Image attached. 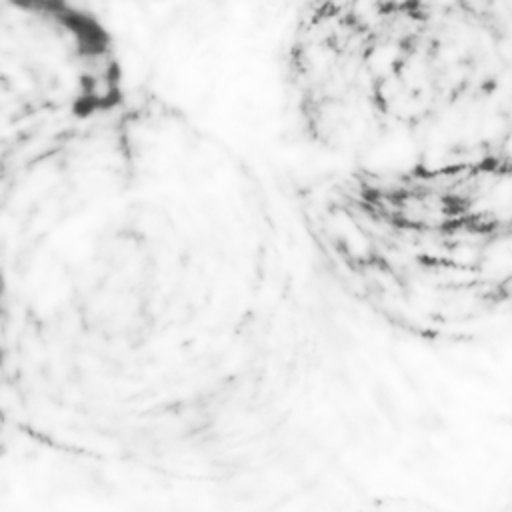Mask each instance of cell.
<instances>
[{"label": "cell", "mask_w": 512, "mask_h": 512, "mask_svg": "<svg viewBox=\"0 0 512 512\" xmlns=\"http://www.w3.org/2000/svg\"><path fill=\"white\" fill-rule=\"evenodd\" d=\"M508 512H512V504H510V508H508Z\"/></svg>", "instance_id": "obj_3"}, {"label": "cell", "mask_w": 512, "mask_h": 512, "mask_svg": "<svg viewBox=\"0 0 512 512\" xmlns=\"http://www.w3.org/2000/svg\"><path fill=\"white\" fill-rule=\"evenodd\" d=\"M370 512H414V510H404V508H376Z\"/></svg>", "instance_id": "obj_2"}, {"label": "cell", "mask_w": 512, "mask_h": 512, "mask_svg": "<svg viewBox=\"0 0 512 512\" xmlns=\"http://www.w3.org/2000/svg\"><path fill=\"white\" fill-rule=\"evenodd\" d=\"M292 208L368 316L428 346L512 334V0H296Z\"/></svg>", "instance_id": "obj_1"}]
</instances>
